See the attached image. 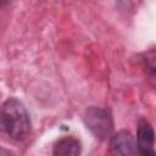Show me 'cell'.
I'll return each mask as SVG.
<instances>
[{
  "mask_svg": "<svg viewBox=\"0 0 156 156\" xmlns=\"http://www.w3.org/2000/svg\"><path fill=\"white\" fill-rule=\"evenodd\" d=\"M0 132L13 140H23L29 134V113L18 99L10 98L0 106Z\"/></svg>",
  "mask_w": 156,
  "mask_h": 156,
  "instance_id": "obj_1",
  "label": "cell"
},
{
  "mask_svg": "<svg viewBox=\"0 0 156 156\" xmlns=\"http://www.w3.org/2000/svg\"><path fill=\"white\" fill-rule=\"evenodd\" d=\"M84 123L87 128L98 138L106 139L112 134L113 121L110 110L98 106H90L84 113Z\"/></svg>",
  "mask_w": 156,
  "mask_h": 156,
  "instance_id": "obj_2",
  "label": "cell"
},
{
  "mask_svg": "<svg viewBox=\"0 0 156 156\" xmlns=\"http://www.w3.org/2000/svg\"><path fill=\"white\" fill-rule=\"evenodd\" d=\"M155 135L151 124L146 119H140L136 133V149L140 155H155Z\"/></svg>",
  "mask_w": 156,
  "mask_h": 156,
  "instance_id": "obj_3",
  "label": "cell"
},
{
  "mask_svg": "<svg viewBox=\"0 0 156 156\" xmlns=\"http://www.w3.org/2000/svg\"><path fill=\"white\" fill-rule=\"evenodd\" d=\"M110 149L113 154H117V155H136L138 154L134 136L127 130H121L111 138Z\"/></svg>",
  "mask_w": 156,
  "mask_h": 156,
  "instance_id": "obj_4",
  "label": "cell"
},
{
  "mask_svg": "<svg viewBox=\"0 0 156 156\" xmlns=\"http://www.w3.org/2000/svg\"><path fill=\"white\" fill-rule=\"evenodd\" d=\"M80 154V143L78 139L67 136L60 139L54 146V155L58 156H76Z\"/></svg>",
  "mask_w": 156,
  "mask_h": 156,
  "instance_id": "obj_5",
  "label": "cell"
},
{
  "mask_svg": "<svg viewBox=\"0 0 156 156\" xmlns=\"http://www.w3.org/2000/svg\"><path fill=\"white\" fill-rule=\"evenodd\" d=\"M145 67H146L147 71H150L151 77H154V74H155V52H154V50H151L150 52L146 54Z\"/></svg>",
  "mask_w": 156,
  "mask_h": 156,
  "instance_id": "obj_6",
  "label": "cell"
},
{
  "mask_svg": "<svg viewBox=\"0 0 156 156\" xmlns=\"http://www.w3.org/2000/svg\"><path fill=\"white\" fill-rule=\"evenodd\" d=\"M10 1H11V0H0V7H2V6H5V5H7Z\"/></svg>",
  "mask_w": 156,
  "mask_h": 156,
  "instance_id": "obj_7",
  "label": "cell"
}]
</instances>
